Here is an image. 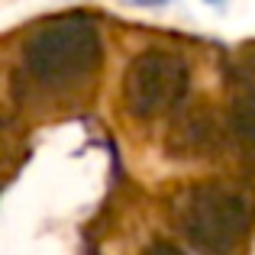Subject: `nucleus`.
<instances>
[{"label":"nucleus","instance_id":"1","mask_svg":"<svg viewBox=\"0 0 255 255\" xmlns=\"http://www.w3.org/2000/svg\"><path fill=\"white\" fill-rule=\"evenodd\" d=\"M187 236L204 255H233L249 233V213L239 200L223 194H207L187 213Z\"/></svg>","mask_w":255,"mask_h":255},{"label":"nucleus","instance_id":"2","mask_svg":"<svg viewBox=\"0 0 255 255\" xmlns=\"http://www.w3.org/2000/svg\"><path fill=\"white\" fill-rule=\"evenodd\" d=\"M145 255H184L181 249H174V246H168V243H155V246H149V252Z\"/></svg>","mask_w":255,"mask_h":255},{"label":"nucleus","instance_id":"3","mask_svg":"<svg viewBox=\"0 0 255 255\" xmlns=\"http://www.w3.org/2000/svg\"><path fill=\"white\" fill-rule=\"evenodd\" d=\"M129 3H139V6H155V3H165V0H129Z\"/></svg>","mask_w":255,"mask_h":255}]
</instances>
